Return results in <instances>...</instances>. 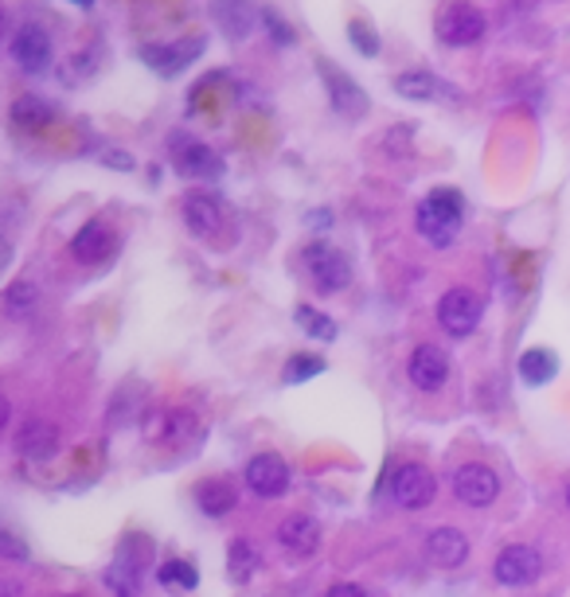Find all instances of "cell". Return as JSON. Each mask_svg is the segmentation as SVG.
Segmentation results:
<instances>
[{"label": "cell", "mask_w": 570, "mask_h": 597, "mask_svg": "<svg viewBox=\"0 0 570 597\" xmlns=\"http://www.w3.org/2000/svg\"><path fill=\"white\" fill-rule=\"evenodd\" d=\"M461 222H465V196L458 188H434L430 196L418 204L415 227L430 247L446 250L453 247V239L461 235Z\"/></svg>", "instance_id": "6da1fadb"}, {"label": "cell", "mask_w": 570, "mask_h": 597, "mask_svg": "<svg viewBox=\"0 0 570 597\" xmlns=\"http://www.w3.org/2000/svg\"><path fill=\"white\" fill-rule=\"evenodd\" d=\"M145 555H153V543L145 535H125L118 546V558L106 571V589L113 597H138L145 578Z\"/></svg>", "instance_id": "7a4b0ae2"}, {"label": "cell", "mask_w": 570, "mask_h": 597, "mask_svg": "<svg viewBox=\"0 0 570 597\" xmlns=\"http://www.w3.org/2000/svg\"><path fill=\"white\" fill-rule=\"evenodd\" d=\"M184 222H188V231L196 235L199 242H208V247H227L223 239H231V215L227 207L219 204L216 196L208 192H191L184 199Z\"/></svg>", "instance_id": "3957f363"}, {"label": "cell", "mask_w": 570, "mask_h": 597, "mask_svg": "<svg viewBox=\"0 0 570 597\" xmlns=\"http://www.w3.org/2000/svg\"><path fill=\"white\" fill-rule=\"evenodd\" d=\"M302 262H305V270H309L313 285H317L320 293H340V290H348V282H352V262H348V258L325 239L305 242Z\"/></svg>", "instance_id": "277c9868"}, {"label": "cell", "mask_w": 570, "mask_h": 597, "mask_svg": "<svg viewBox=\"0 0 570 597\" xmlns=\"http://www.w3.org/2000/svg\"><path fill=\"white\" fill-rule=\"evenodd\" d=\"M489 32V17H484L476 4L465 0H453L438 12L434 20V35H438L446 47H469V43H481V35Z\"/></svg>", "instance_id": "5b68a950"}, {"label": "cell", "mask_w": 570, "mask_h": 597, "mask_svg": "<svg viewBox=\"0 0 570 597\" xmlns=\"http://www.w3.org/2000/svg\"><path fill=\"white\" fill-rule=\"evenodd\" d=\"M9 55H12V63H17L20 75H28V78L47 75V67H52V35H47V28L35 24V20L20 24L9 40Z\"/></svg>", "instance_id": "8992f818"}, {"label": "cell", "mask_w": 570, "mask_h": 597, "mask_svg": "<svg viewBox=\"0 0 570 597\" xmlns=\"http://www.w3.org/2000/svg\"><path fill=\"white\" fill-rule=\"evenodd\" d=\"M168 161L180 172L184 180H219L223 176V161H219L216 149H208L204 141L188 133H173L168 137Z\"/></svg>", "instance_id": "52a82bcc"}, {"label": "cell", "mask_w": 570, "mask_h": 597, "mask_svg": "<svg viewBox=\"0 0 570 597\" xmlns=\"http://www.w3.org/2000/svg\"><path fill=\"white\" fill-rule=\"evenodd\" d=\"M481 297H476L473 290H446L438 301V325L446 336H453V340H465V336L476 333V325H481Z\"/></svg>", "instance_id": "ba28073f"}, {"label": "cell", "mask_w": 570, "mask_h": 597, "mask_svg": "<svg viewBox=\"0 0 570 597\" xmlns=\"http://www.w3.org/2000/svg\"><path fill=\"white\" fill-rule=\"evenodd\" d=\"M387 492L395 496L398 508L418 512V508H426V503L438 496V480H434L430 469H423V465H395L387 480Z\"/></svg>", "instance_id": "9c48e42d"}, {"label": "cell", "mask_w": 570, "mask_h": 597, "mask_svg": "<svg viewBox=\"0 0 570 597\" xmlns=\"http://www.w3.org/2000/svg\"><path fill=\"white\" fill-rule=\"evenodd\" d=\"M539 574H544V558H539L536 546H524V543L504 546L493 563V578H496V586H504V589L531 586Z\"/></svg>", "instance_id": "30bf717a"}, {"label": "cell", "mask_w": 570, "mask_h": 597, "mask_svg": "<svg viewBox=\"0 0 570 597\" xmlns=\"http://www.w3.org/2000/svg\"><path fill=\"white\" fill-rule=\"evenodd\" d=\"M317 70H320V78H325V90H329L332 110H337L340 118H348V121H360L363 113H368V95L355 86V78L348 75V70H340L337 63H329V59H317Z\"/></svg>", "instance_id": "8fae6325"}, {"label": "cell", "mask_w": 570, "mask_h": 597, "mask_svg": "<svg viewBox=\"0 0 570 597\" xmlns=\"http://www.w3.org/2000/svg\"><path fill=\"white\" fill-rule=\"evenodd\" d=\"M208 17L231 43L251 40L254 28H262V9H254V0H208Z\"/></svg>", "instance_id": "7c38bea8"}, {"label": "cell", "mask_w": 570, "mask_h": 597, "mask_svg": "<svg viewBox=\"0 0 570 597\" xmlns=\"http://www.w3.org/2000/svg\"><path fill=\"white\" fill-rule=\"evenodd\" d=\"M199 52H204V40L191 35V40H176V43H145V47H141V59H145V67H153L156 75L176 78L180 70H188L191 63L199 59Z\"/></svg>", "instance_id": "4fadbf2b"}, {"label": "cell", "mask_w": 570, "mask_h": 597, "mask_svg": "<svg viewBox=\"0 0 570 597\" xmlns=\"http://www.w3.org/2000/svg\"><path fill=\"white\" fill-rule=\"evenodd\" d=\"M113 250H118V235H113L110 222L102 219L83 222L75 231V239H70V258H75L78 265H106L113 258Z\"/></svg>", "instance_id": "5bb4252c"}, {"label": "cell", "mask_w": 570, "mask_h": 597, "mask_svg": "<svg viewBox=\"0 0 570 597\" xmlns=\"http://www.w3.org/2000/svg\"><path fill=\"white\" fill-rule=\"evenodd\" d=\"M246 488H251L259 500H277V496L289 492V465L277 457V453H259L246 465Z\"/></svg>", "instance_id": "9a60e30c"}, {"label": "cell", "mask_w": 570, "mask_h": 597, "mask_svg": "<svg viewBox=\"0 0 570 597\" xmlns=\"http://www.w3.org/2000/svg\"><path fill=\"white\" fill-rule=\"evenodd\" d=\"M453 496L465 508H489L501 496V477L493 469H484V465H461L453 473Z\"/></svg>", "instance_id": "2e32d148"}, {"label": "cell", "mask_w": 570, "mask_h": 597, "mask_svg": "<svg viewBox=\"0 0 570 597\" xmlns=\"http://www.w3.org/2000/svg\"><path fill=\"white\" fill-rule=\"evenodd\" d=\"M406 376L418 391H441L450 383V356L438 348V344H418L410 363H406Z\"/></svg>", "instance_id": "e0dca14e"}, {"label": "cell", "mask_w": 570, "mask_h": 597, "mask_svg": "<svg viewBox=\"0 0 570 597\" xmlns=\"http://www.w3.org/2000/svg\"><path fill=\"white\" fill-rule=\"evenodd\" d=\"M17 453L32 465H47L59 453V430L44 419H28L17 430Z\"/></svg>", "instance_id": "ac0fdd59"}, {"label": "cell", "mask_w": 570, "mask_h": 597, "mask_svg": "<svg viewBox=\"0 0 570 597\" xmlns=\"http://www.w3.org/2000/svg\"><path fill=\"white\" fill-rule=\"evenodd\" d=\"M395 90L403 98H410V102H438V98L458 102L461 98L450 83H441V78L430 75V70H403V75L395 78Z\"/></svg>", "instance_id": "d6986e66"}, {"label": "cell", "mask_w": 570, "mask_h": 597, "mask_svg": "<svg viewBox=\"0 0 570 597\" xmlns=\"http://www.w3.org/2000/svg\"><path fill=\"white\" fill-rule=\"evenodd\" d=\"M426 558L441 571H458L469 558V539L458 528H438L426 535Z\"/></svg>", "instance_id": "ffe728a7"}, {"label": "cell", "mask_w": 570, "mask_h": 597, "mask_svg": "<svg viewBox=\"0 0 570 597\" xmlns=\"http://www.w3.org/2000/svg\"><path fill=\"white\" fill-rule=\"evenodd\" d=\"M277 543H282L294 558L317 555L320 523L313 520V515H289V520H282V528H277Z\"/></svg>", "instance_id": "44dd1931"}, {"label": "cell", "mask_w": 570, "mask_h": 597, "mask_svg": "<svg viewBox=\"0 0 570 597\" xmlns=\"http://www.w3.org/2000/svg\"><path fill=\"white\" fill-rule=\"evenodd\" d=\"M153 437H156V442L173 445V449H188V445L199 437L196 414H188V410H165V414H156V419H153Z\"/></svg>", "instance_id": "7402d4cb"}, {"label": "cell", "mask_w": 570, "mask_h": 597, "mask_svg": "<svg viewBox=\"0 0 570 597\" xmlns=\"http://www.w3.org/2000/svg\"><path fill=\"white\" fill-rule=\"evenodd\" d=\"M191 500H196V508L208 520H219V515L234 512V503H239V492H234L231 480L223 477H211V480H199L196 492H191Z\"/></svg>", "instance_id": "603a6c76"}, {"label": "cell", "mask_w": 570, "mask_h": 597, "mask_svg": "<svg viewBox=\"0 0 570 597\" xmlns=\"http://www.w3.org/2000/svg\"><path fill=\"white\" fill-rule=\"evenodd\" d=\"M9 118L20 133H44V129L55 126V106L40 95H20L17 102H12Z\"/></svg>", "instance_id": "cb8c5ba5"}, {"label": "cell", "mask_w": 570, "mask_h": 597, "mask_svg": "<svg viewBox=\"0 0 570 597\" xmlns=\"http://www.w3.org/2000/svg\"><path fill=\"white\" fill-rule=\"evenodd\" d=\"M555 371H559V359H555V351L531 348V351H524V356H519V379H524L527 387L551 383Z\"/></svg>", "instance_id": "d4e9b609"}, {"label": "cell", "mask_w": 570, "mask_h": 597, "mask_svg": "<svg viewBox=\"0 0 570 597\" xmlns=\"http://www.w3.org/2000/svg\"><path fill=\"white\" fill-rule=\"evenodd\" d=\"M156 582L168 589V594H191L199 586V571L188 558H168V563L156 566Z\"/></svg>", "instance_id": "484cf974"}, {"label": "cell", "mask_w": 570, "mask_h": 597, "mask_svg": "<svg viewBox=\"0 0 570 597\" xmlns=\"http://www.w3.org/2000/svg\"><path fill=\"white\" fill-rule=\"evenodd\" d=\"M259 571V551L251 539H231L227 546V574L231 582H251V574Z\"/></svg>", "instance_id": "4316f807"}, {"label": "cell", "mask_w": 570, "mask_h": 597, "mask_svg": "<svg viewBox=\"0 0 570 597\" xmlns=\"http://www.w3.org/2000/svg\"><path fill=\"white\" fill-rule=\"evenodd\" d=\"M35 305H40V290H35L28 278H20V282H12L9 290H4V313H9L12 321H32Z\"/></svg>", "instance_id": "83f0119b"}, {"label": "cell", "mask_w": 570, "mask_h": 597, "mask_svg": "<svg viewBox=\"0 0 570 597\" xmlns=\"http://www.w3.org/2000/svg\"><path fill=\"white\" fill-rule=\"evenodd\" d=\"M297 328H302L305 336H317V340H337V321L332 316H325V313H317L313 305H302L297 308Z\"/></svg>", "instance_id": "f1b7e54d"}, {"label": "cell", "mask_w": 570, "mask_h": 597, "mask_svg": "<svg viewBox=\"0 0 570 597\" xmlns=\"http://www.w3.org/2000/svg\"><path fill=\"white\" fill-rule=\"evenodd\" d=\"M348 40H352V47L363 55V59H375V55H380V47H383L380 32H375L368 20H352V24H348Z\"/></svg>", "instance_id": "f546056e"}, {"label": "cell", "mask_w": 570, "mask_h": 597, "mask_svg": "<svg viewBox=\"0 0 570 597\" xmlns=\"http://www.w3.org/2000/svg\"><path fill=\"white\" fill-rule=\"evenodd\" d=\"M262 28H266V35H270L274 47H294L297 43V32L289 28V20H285L277 9H262Z\"/></svg>", "instance_id": "4dcf8cb0"}, {"label": "cell", "mask_w": 570, "mask_h": 597, "mask_svg": "<svg viewBox=\"0 0 570 597\" xmlns=\"http://www.w3.org/2000/svg\"><path fill=\"white\" fill-rule=\"evenodd\" d=\"M325 371V359L320 356H289L285 363V383H305V379L320 376Z\"/></svg>", "instance_id": "1f68e13d"}, {"label": "cell", "mask_w": 570, "mask_h": 597, "mask_svg": "<svg viewBox=\"0 0 570 597\" xmlns=\"http://www.w3.org/2000/svg\"><path fill=\"white\" fill-rule=\"evenodd\" d=\"M0 555L12 558V563H28V546L20 543V539L12 535L9 528H4V531H0Z\"/></svg>", "instance_id": "d6a6232c"}, {"label": "cell", "mask_w": 570, "mask_h": 597, "mask_svg": "<svg viewBox=\"0 0 570 597\" xmlns=\"http://www.w3.org/2000/svg\"><path fill=\"white\" fill-rule=\"evenodd\" d=\"M325 597H368V589L355 586V582H337V586H332Z\"/></svg>", "instance_id": "836d02e7"}, {"label": "cell", "mask_w": 570, "mask_h": 597, "mask_svg": "<svg viewBox=\"0 0 570 597\" xmlns=\"http://www.w3.org/2000/svg\"><path fill=\"white\" fill-rule=\"evenodd\" d=\"M20 594V582H4V597H17Z\"/></svg>", "instance_id": "e575fe53"}, {"label": "cell", "mask_w": 570, "mask_h": 597, "mask_svg": "<svg viewBox=\"0 0 570 597\" xmlns=\"http://www.w3.org/2000/svg\"><path fill=\"white\" fill-rule=\"evenodd\" d=\"M70 4H78V9H95V0H70Z\"/></svg>", "instance_id": "d590c367"}, {"label": "cell", "mask_w": 570, "mask_h": 597, "mask_svg": "<svg viewBox=\"0 0 570 597\" xmlns=\"http://www.w3.org/2000/svg\"><path fill=\"white\" fill-rule=\"evenodd\" d=\"M567 503H570V488H567Z\"/></svg>", "instance_id": "8d00e7d4"}, {"label": "cell", "mask_w": 570, "mask_h": 597, "mask_svg": "<svg viewBox=\"0 0 570 597\" xmlns=\"http://www.w3.org/2000/svg\"><path fill=\"white\" fill-rule=\"evenodd\" d=\"M63 597H75V594H63Z\"/></svg>", "instance_id": "74e56055"}]
</instances>
